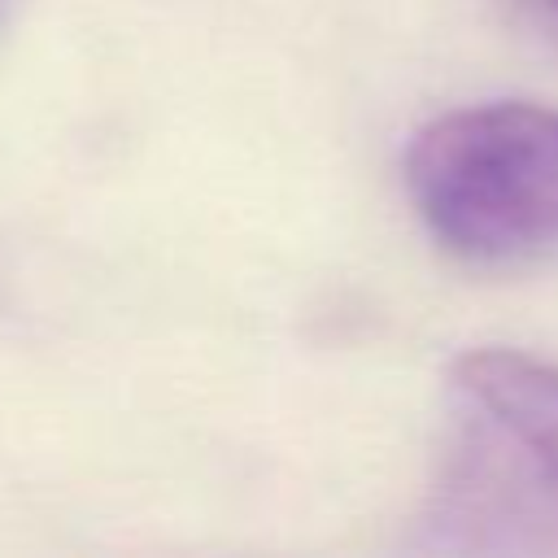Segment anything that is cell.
Masks as SVG:
<instances>
[{
	"instance_id": "cell-1",
	"label": "cell",
	"mask_w": 558,
	"mask_h": 558,
	"mask_svg": "<svg viewBox=\"0 0 558 558\" xmlns=\"http://www.w3.org/2000/svg\"><path fill=\"white\" fill-rule=\"evenodd\" d=\"M414 218L449 257L519 270L558 257V109L480 100L423 122L401 161Z\"/></svg>"
},
{
	"instance_id": "cell-3",
	"label": "cell",
	"mask_w": 558,
	"mask_h": 558,
	"mask_svg": "<svg viewBox=\"0 0 558 558\" xmlns=\"http://www.w3.org/2000/svg\"><path fill=\"white\" fill-rule=\"evenodd\" d=\"M541 31H549L554 39H558V0H514Z\"/></svg>"
},
{
	"instance_id": "cell-2",
	"label": "cell",
	"mask_w": 558,
	"mask_h": 558,
	"mask_svg": "<svg viewBox=\"0 0 558 558\" xmlns=\"http://www.w3.org/2000/svg\"><path fill=\"white\" fill-rule=\"evenodd\" d=\"M449 388L458 440L427 506L453 549H558V362L523 349H466Z\"/></svg>"
}]
</instances>
